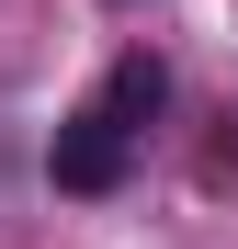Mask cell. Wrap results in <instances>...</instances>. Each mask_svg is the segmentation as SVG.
Segmentation results:
<instances>
[{
  "label": "cell",
  "mask_w": 238,
  "mask_h": 249,
  "mask_svg": "<svg viewBox=\"0 0 238 249\" xmlns=\"http://www.w3.org/2000/svg\"><path fill=\"white\" fill-rule=\"evenodd\" d=\"M125 159H136L125 124L68 113V124H57V147H46V181H57V193H113V181H125Z\"/></svg>",
  "instance_id": "6da1fadb"
},
{
  "label": "cell",
  "mask_w": 238,
  "mask_h": 249,
  "mask_svg": "<svg viewBox=\"0 0 238 249\" xmlns=\"http://www.w3.org/2000/svg\"><path fill=\"white\" fill-rule=\"evenodd\" d=\"M159 102H170V68H159L147 46H125V57H113V79H102V124H125V136H147V124H159Z\"/></svg>",
  "instance_id": "7a4b0ae2"
},
{
  "label": "cell",
  "mask_w": 238,
  "mask_h": 249,
  "mask_svg": "<svg viewBox=\"0 0 238 249\" xmlns=\"http://www.w3.org/2000/svg\"><path fill=\"white\" fill-rule=\"evenodd\" d=\"M204 181H216V193H227V181H238V113H227V136H216V147H204Z\"/></svg>",
  "instance_id": "3957f363"
}]
</instances>
